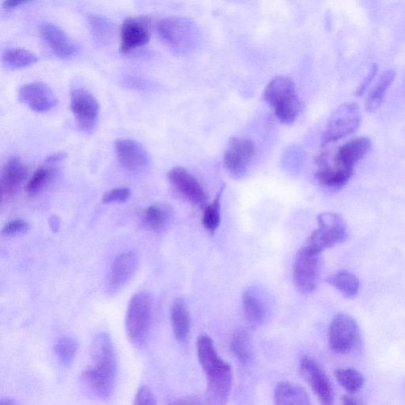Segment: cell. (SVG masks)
<instances>
[{"mask_svg": "<svg viewBox=\"0 0 405 405\" xmlns=\"http://www.w3.org/2000/svg\"><path fill=\"white\" fill-rule=\"evenodd\" d=\"M93 365L81 375V379L97 397L109 399L113 395L117 375V359L111 338L101 332L91 346Z\"/></svg>", "mask_w": 405, "mask_h": 405, "instance_id": "obj_1", "label": "cell"}, {"mask_svg": "<svg viewBox=\"0 0 405 405\" xmlns=\"http://www.w3.org/2000/svg\"><path fill=\"white\" fill-rule=\"evenodd\" d=\"M196 352L202 370L207 376V403L223 405L231 393L233 373L231 366L218 355L214 342L207 335L197 339Z\"/></svg>", "mask_w": 405, "mask_h": 405, "instance_id": "obj_2", "label": "cell"}, {"mask_svg": "<svg viewBox=\"0 0 405 405\" xmlns=\"http://www.w3.org/2000/svg\"><path fill=\"white\" fill-rule=\"evenodd\" d=\"M264 100L274 109L276 117L283 124L294 123L301 111L294 82L286 76H277L267 84Z\"/></svg>", "mask_w": 405, "mask_h": 405, "instance_id": "obj_3", "label": "cell"}, {"mask_svg": "<svg viewBox=\"0 0 405 405\" xmlns=\"http://www.w3.org/2000/svg\"><path fill=\"white\" fill-rule=\"evenodd\" d=\"M153 315V301L151 294L142 292L131 299L126 315V330L129 341L141 348L149 341Z\"/></svg>", "mask_w": 405, "mask_h": 405, "instance_id": "obj_4", "label": "cell"}, {"mask_svg": "<svg viewBox=\"0 0 405 405\" xmlns=\"http://www.w3.org/2000/svg\"><path fill=\"white\" fill-rule=\"evenodd\" d=\"M348 238V228L343 218L336 213H321L317 217V228L306 240L305 247L321 254L322 252L343 243Z\"/></svg>", "mask_w": 405, "mask_h": 405, "instance_id": "obj_5", "label": "cell"}, {"mask_svg": "<svg viewBox=\"0 0 405 405\" xmlns=\"http://www.w3.org/2000/svg\"><path fill=\"white\" fill-rule=\"evenodd\" d=\"M161 39L173 50L183 53L193 48L197 30L193 21L183 17H168L157 26Z\"/></svg>", "mask_w": 405, "mask_h": 405, "instance_id": "obj_6", "label": "cell"}, {"mask_svg": "<svg viewBox=\"0 0 405 405\" xmlns=\"http://www.w3.org/2000/svg\"><path fill=\"white\" fill-rule=\"evenodd\" d=\"M328 343L334 353L346 355L359 348L361 336L357 321L341 313L332 319L328 328Z\"/></svg>", "mask_w": 405, "mask_h": 405, "instance_id": "obj_7", "label": "cell"}, {"mask_svg": "<svg viewBox=\"0 0 405 405\" xmlns=\"http://www.w3.org/2000/svg\"><path fill=\"white\" fill-rule=\"evenodd\" d=\"M361 113L357 103L346 102L332 113L321 145L326 147L351 135L359 129Z\"/></svg>", "mask_w": 405, "mask_h": 405, "instance_id": "obj_8", "label": "cell"}, {"mask_svg": "<svg viewBox=\"0 0 405 405\" xmlns=\"http://www.w3.org/2000/svg\"><path fill=\"white\" fill-rule=\"evenodd\" d=\"M243 304L246 320L255 326L266 324L274 312V299L270 292L261 286L246 288L243 295Z\"/></svg>", "mask_w": 405, "mask_h": 405, "instance_id": "obj_9", "label": "cell"}, {"mask_svg": "<svg viewBox=\"0 0 405 405\" xmlns=\"http://www.w3.org/2000/svg\"><path fill=\"white\" fill-rule=\"evenodd\" d=\"M320 272V254L303 246L295 256L293 267L294 281L299 291L313 292L319 284Z\"/></svg>", "mask_w": 405, "mask_h": 405, "instance_id": "obj_10", "label": "cell"}, {"mask_svg": "<svg viewBox=\"0 0 405 405\" xmlns=\"http://www.w3.org/2000/svg\"><path fill=\"white\" fill-rule=\"evenodd\" d=\"M70 109L79 129L85 133H94L100 114V106L97 98L88 91L75 89L70 94Z\"/></svg>", "mask_w": 405, "mask_h": 405, "instance_id": "obj_11", "label": "cell"}, {"mask_svg": "<svg viewBox=\"0 0 405 405\" xmlns=\"http://www.w3.org/2000/svg\"><path fill=\"white\" fill-rule=\"evenodd\" d=\"M255 153L256 146L253 140L232 138L224 154V167L233 178H243L247 173Z\"/></svg>", "mask_w": 405, "mask_h": 405, "instance_id": "obj_12", "label": "cell"}, {"mask_svg": "<svg viewBox=\"0 0 405 405\" xmlns=\"http://www.w3.org/2000/svg\"><path fill=\"white\" fill-rule=\"evenodd\" d=\"M300 372L322 404H333L335 393L332 383L314 359L304 355L300 360Z\"/></svg>", "mask_w": 405, "mask_h": 405, "instance_id": "obj_13", "label": "cell"}, {"mask_svg": "<svg viewBox=\"0 0 405 405\" xmlns=\"http://www.w3.org/2000/svg\"><path fill=\"white\" fill-rule=\"evenodd\" d=\"M169 183L183 198L200 209L207 205L204 188L193 174L182 167H174L168 173Z\"/></svg>", "mask_w": 405, "mask_h": 405, "instance_id": "obj_14", "label": "cell"}, {"mask_svg": "<svg viewBox=\"0 0 405 405\" xmlns=\"http://www.w3.org/2000/svg\"><path fill=\"white\" fill-rule=\"evenodd\" d=\"M139 267V256L133 250L124 252L115 258L109 272L106 288L109 295H115L127 285Z\"/></svg>", "mask_w": 405, "mask_h": 405, "instance_id": "obj_15", "label": "cell"}, {"mask_svg": "<svg viewBox=\"0 0 405 405\" xmlns=\"http://www.w3.org/2000/svg\"><path fill=\"white\" fill-rule=\"evenodd\" d=\"M118 161L129 172L140 173L149 168L151 158L149 152L138 142L122 139L115 142Z\"/></svg>", "mask_w": 405, "mask_h": 405, "instance_id": "obj_16", "label": "cell"}, {"mask_svg": "<svg viewBox=\"0 0 405 405\" xmlns=\"http://www.w3.org/2000/svg\"><path fill=\"white\" fill-rule=\"evenodd\" d=\"M19 100L36 113L50 111L58 103L50 87L41 82L21 86L19 91Z\"/></svg>", "mask_w": 405, "mask_h": 405, "instance_id": "obj_17", "label": "cell"}, {"mask_svg": "<svg viewBox=\"0 0 405 405\" xmlns=\"http://www.w3.org/2000/svg\"><path fill=\"white\" fill-rule=\"evenodd\" d=\"M26 173V168L19 157H12L5 163L0 174V194L2 201L12 200L18 194Z\"/></svg>", "mask_w": 405, "mask_h": 405, "instance_id": "obj_18", "label": "cell"}, {"mask_svg": "<svg viewBox=\"0 0 405 405\" xmlns=\"http://www.w3.org/2000/svg\"><path fill=\"white\" fill-rule=\"evenodd\" d=\"M120 37H122L120 53L127 54L133 49L147 45L150 41L151 35L146 21L128 19L122 25Z\"/></svg>", "mask_w": 405, "mask_h": 405, "instance_id": "obj_19", "label": "cell"}, {"mask_svg": "<svg viewBox=\"0 0 405 405\" xmlns=\"http://www.w3.org/2000/svg\"><path fill=\"white\" fill-rule=\"evenodd\" d=\"M317 163L319 167L315 175L317 182L328 189L336 190L342 189L348 183L354 174V169L331 167L326 154L317 157Z\"/></svg>", "mask_w": 405, "mask_h": 405, "instance_id": "obj_20", "label": "cell"}, {"mask_svg": "<svg viewBox=\"0 0 405 405\" xmlns=\"http://www.w3.org/2000/svg\"><path fill=\"white\" fill-rule=\"evenodd\" d=\"M41 35L49 48L60 57H72L79 51L77 44L57 26L44 24L41 28Z\"/></svg>", "mask_w": 405, "mask_h": 405, "instance_id": "obj_21", "label": "cell"}, {"mask_svg": "<svg viewBox=\"0 0 405 405\" xmlns=\"http://www.w3.org/2000/svg\"><path fill=\"white\" fill-rule=\"evenodd\" d=\"M370 147L371 140L368 138H360L348 142L339 147L334 158V166L354 169L355 165L368 154Z\"/></svg>", "mask_w": 405, "mask_h": 405, "instance_id": "obj_22", "label": "cell"}, {"mask_svg": "<svg viewBox=\"0 0 405 405\" xmlns=\"http://www.w3.org/2000/svg\"><path fill=\"white\" fill-rule=\"evenodd\" d=\"M171 321L175 338L179 343H185L191 330V316L184 299L173 301L171 308Z\"/></svg>", "mask_w": 405, "mask_h": 405, "instance_id": "obj_23", "label": "cell"}, {"mask_svg": "<svg viewBox=\"0 0 405 405\" xmlns=\"http://www.w3.org/2000/svg\"><path fill=\"white\" fill-rule=\"evenodd\" d=\"M274 402L277 405H310V397L305 388L292 382H282L275 388Z\"/></svg>", "mask_w": 405, "mask_h": 405, "instance_id": "obj_24", "label": "cell"}, {"mask_svg": "<svg viewBox=\"0 0 405 405\" xmlns=\"http://www.w3.org/2000/svg\"><path fill=\"white\" fill-rule=\"evenodd\" d=\"M326 282L346 298L352 299L357 296L359 291V278L352 272L347 270H341L333 273L326 279Z\"/></svg>", "mask_w": 405, "mask_h": 405, "instance_id": "obj_25", "label": "cell"}, {"mask_svg": "<svg viewBox=\"0 0 405 405\" xmlns=\"http://www.w3.org/2000/svg\"><path fill=\"white\" fill-rule=\"evenodd\" d=\"M173 215L171 206L152 205L147 209L143 217V225L152 232H161L167 226Z\"/></svg>", "mask_w": 405, "mask_h": 405, "instance_id": "obj_26", "label": "cell"}, {"mask_svg": "<svg viewBox=\"0 0 405 405\" xmlns=\"http://www.w3.org/2000/svg\"><path fill=\"white\" fill-rule=\"evenodd\" d=\"M395 78L396 72L393 69L388 70L382 74L374 89L370 92L368 98H366V111L373 113L380 108L385 100L387 91L390 88Z\"/></svg>", "mask_w": 405, "mask_h": 405, "instance_id": "obj_27", "label": "cell"}, {"mask_svg": "<svg viewBox=\"0 0 405 405\" xmlns=\"http://www.w3.org/2000/svg\"><path fill=\"white\" fill-rule=\"evenodd\" d=\"M2 57L3 65L10 70L23 69L38 62L35 54L18 48L8 49Z\"/></svg>", "mask_w": 405, "mask_h": 405, "instance_id": "obj_28", "label": "cell"}, {"mask_svg": "<svg viewBox=\"0 0 405 405\" xmlns=\"http://www.w3.org/2000/svg\"><path fill=\"white\" fill-rule=\"evenodd\" d=\"M231 349L239 362L243 364L249 363L253 357V347L249 332L245 330L235 332L232 339Z\"/></svg>", "mask_w": 405, "mask_h": 405, "instance_id": "obj_29", "label": "cell"}, {"mask_svg": "<svg viewBox=\"0 0 405 405\" xmlns=\"http://www.w3.org/2000/svg\"><path fill=\"white\" fill-rule=\"evenodd\" d=\"M225 185H222L214 200L207 205L202 213V226L211 233L215 232L221 223V199Z\"/></svg>", "mask_w": 405, "mask_h": 405, "instance_id": "obj_30", "label": "cell"}, {"mask_svg": "<svg viewBox=\"0 0 405 405\" xmlns=\"http://www.w3.org/2000/svg\"><path fill=\"white\" fill-rule=\"evenodd\" d=\"M335 377L339 384L349 393L360 391L365 384L364 375L353 368L337 369Z\"/></svg>", "mask_w": 405, "mask_h": 405, "instance_id": "obj_31", "label": "cell"}, {"mask_svg": "<svg viewBox=\"0 0 405 405\" xmlns=\"http://www.w3.org/2000/svg\"><path fill=\"white\" fill-rule=\"evenodd\" d=\"M78 348V342L74 338L62 337L55 344L54 351L59 362L68 366L73 363Z\"/></svg>", "mask_w": 405, "mask_h": 405, "instance_id": "obj_32", "label": "cell"}, {"mask_svg": "<svg viewBox=\"0 0 405 405\" xmlns=\"http://www.w3.org/2000/svg\"><path fill=\"white\" fill-rule=\"evenodd\" d=\"M53 169L48 167L38 168L32 174L26 185V191L30 195H37L46 187L54 177Z\"/></svg>", "mask_w": 405, "mask_h": 405, "instance_id": "obj_33", "label": "cell"}, {"mask_svg": "<svg viewBox=\"0 0 405 405\" xmlns=\"http://www.w3.org/2000/svg\"><path fill=\"white\" fill-rule=\"evenodd\" d=\"M131 195L129 188H116L106 191L102 197L104 204L112 202H124L127 201Z\"/></svg>", "mask_w": 405, "mask_h": 405, "instance_id": "obj_34", "label": "cell"}, {"mask_svg": "<svg viewBox=\"0 0 405 405\" xmlns=\"http://www.w3.org/2000/svg\"><path fill=\"white\" fill-rule=\"evenodd\" d=\"M30 224L24 220H15L9 222L2 229L4 236H15L29 232Z\"/></svg>", "mask_w": 405, "mask_h": 405, "instance_id": "obj_35", "label": "cell"}, {"mask_svg": "<svg viewBox=\"0 0 405 405\" xmlns=\"http://www.w3.org/2000/svg\"><path fill=\"white\" fill-rule=\"evenodd\" d=\"M156 398L154 394L147 386H142L136 393L134 404L135 405H155Z\"/></svg>", "mask_w": 405, "mask_h": 405, "instance_id": "obj_36", "label": "cell"}, {"mask_svg": "<svg viewBox=\"0 0 405 405\" xmlns=\"http://www.w3.org/2000/svg\"><path fill=\"white\" fill-rule=\"evenodd\" d=\"M377 69L379 68H377V64H374L373 66H372L369 74L366 76V78L364 79L363 83L359 86L357 92H355V95H357V97H360L364 94L366 89L368 88L369 86L372 83V81H373V79L375 78V76L377 73Z\"/></svg>", "mask_w": 405, "mask_h": 405, "instance_id": "obj_37", "label": "cell"}, {"mask_svg": "<svg viewBox=\"0 0 405 405\" xmlns=\"http://www.w3.org/2000/svg\"><path fill=\"white\" fill-rule=\"evenodd\" d=\"M30 1H32V0H5L3 8L6 10H14L21 6V5Z\"/></svg>", "mask_w": 405, "mask_h": 405, "instance_id": "obj_38", "label": "cell"}, {"mask_svg": "<svg viewBox=\"0 0 405 405\" xmlns=\"http://www.w3.org/2000/svg\"><path fill=\"white\" fill-rule=\"evenodd\" d=\"M67 157H68L67 153H65L63 151L54 153V154L48 156L46 158V163L54 164V163L59 162L64 160L65 158Z\"/></svg>", "mask_w": 405, "mask_h": 405, "instance_id": "obj_39", "label": "cell"}, {"mask_svg": "<svg viewBox=\"0 0 405 405\" xmlns=\"http://www.w3.org/2000/svg\"><path fill=\"white\" fill-rule=\"evenodd\" d=\"M48 223L49 226H50V228L53 232H59L60 224H62V222H60L59 217H57V216H53L52 217H50V218H49Z\"/></svg>", "mask_w": 405, "mask_h": 405, "instance_id": "obj_40", "label": "cell"}, {"mask_svg": "<svg viewBox=\"0 0 405 405\" xmlns=\"http://www.w3.org/2000/svg\"><path fill=\"white\" fill-rule=\"evenodd\" d=\"M342 401L343 404L346 405H358L362 403L358 398L352 395L343 396Z\"/></svg>", "mask_w": 405, "mask_h": 405, "instance_id": "obj_41", "label": "cell"}, {"mask_svg": "<svg viewBox=\"0 0 405 405\" xmlns=\"http://www.w3.org/2000/svg\"><path fill=\"white\" fill-rule=\"evenodd\" d=\"M0 404H1V405H13V404H15V402H10V401H8V402L4 401V402H0Z\"/></svg>", "mask_w": 405, "mask_h": 405, "instance_id": "obj_42", "label": "cell"}]
</instances>
